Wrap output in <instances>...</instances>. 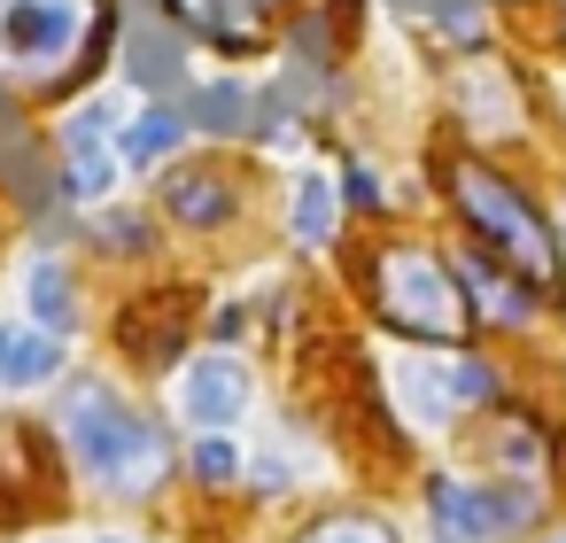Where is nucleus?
Here are the masks:
<instances>
[{"mask_svg":"<svg viewBox=\"0 0 566 543\" xmlns=\"http://www.w3.org/2000/svg\"><path fill=\"white\" fill-rule=\"evenodd\" d=\"M63 435H71V458L86 481H102L109 497H148L171 466V442L164 427H148L140 411H125L102 380H78L63 396Z\"/></svg>","mask_w":566,"mask_h":543,"instance_id":"1","label":"nucleus"},{"mask_svg":"<svg viewBox=\"0 0 566 543\" xmlns=\"http://www.w3.org/2000/svg\"><path fill=\"white\" fill-rule=\"evenodd\" d=\"M102 48V0H0V79L9 86H63L71 63Z\"/></svg>","mask_w":566,"mask_h":543,"instance_id":"2","label":"nucleus"},{"mask_svg":"<svg viewBox=\"0 0 566 543\" xmlns=\"http://www.w3.org/2000/svg\"><path fill=\"white\" fill-rule=\"evenodd\" d=\"M373 295H380V319L403 326V334H427V342H458L465 334V280L434 257V249H380L373 257Z\"/></svg>","mask_w":566,"mask_h":543,"instance_id":"3","label":"nucleus"},{"mask_svg":"<svg viewBox=\"0 0 566 543\" xmlns=\"http://www.w3.org/2000/svg\"><path fill=\"white\" fill-rule=\"evenodd\" d=\"M450 195H458L465 226H473L504 264H520V280L558 288V249H551L543 218L527 210V195H512V179H496V171H481V164H450Z\"/></svg>","mask_w":566,"mask_h":543,"instance_id":"4","label":"nucleus"},{"mask_svg":"<svg viewBox=\"0 0 566 543\" xmlns=\"http://www.w3.org/2000/svg\"><path fill=\"white\" fill-rule=\"evenodd\" d=\"M396 396L419 427H450L458 411L496 396V373L481 357H396Z\"/></svg>","mask_w":566,"mask_h":543,"instance_id":"5","label":"nucleus"},{"mask_svg":"<svg viewBox=\"0 0 566 543\" xmlns=\"http://www.w3.org/2000/svg\"><path fill=\"white\" fill-rule=\"evenodd\" d=\"M241 404H249V365L241 357H195L187 365V380H179V411L195 419V427H233L241 419Z\"/></svg>","mask_w":566,"mask_h":543,"instance_id":"6","label":"nucleus"},{"mask_svg":"<svg viewBox=\"0 0 566 543\" xmlns=\"http://www.w3.org/2000/svg\"><path fill=\"white\" fill-rule=\"evenodd\" d=\"M164 9L195 32V40H210V48H256L264 40V17H272V0H164Z\"/></svg>","mask_w":566,"mask_h":543,"instance_id":"7","label":"nucleus"},{"mask_svg":"<svg viewBox=\"0 0 566 543\" xmlns=\"http://www.w3.org/2000/svg\"><path fill=\"white\" fill-rule=\"evenodd\" d=\"M187 295H156V303H140L133 319H125V349L140 357V365H171L179 357V334H187Z\"/></svg>","mask_w":566,"mask_h":543,"instance_id":"8","label":"nucleus"},{"mask_svg":"<svg viewBox=\"0 0 566 543\" xmlns=\"http://www.w3.org/2000/svg\"><path fill=\"white\" fill-rule=\"evenodd\" d=\"M450 94H458V109L481 125V133H504V125H520V102H512V79L496 71V63H465L458 79H450Z\"/></svg>","mask_w":566,"mask_h":543,"instance_id":"9","label":"nucleus"},{"mask_svg":"<svg viewBox=\"0 0 566 543\" xmlns=\"http://www.w3.org/2000/svg\"><path fill=\"white\" fill-rule=\"evenodd\" d=\"M63 365V342L40 334V326H0V388H40L55 380Z\"/></svg>","mask_w":566,"mask_h":543,"instance_id":"10","label":"nucleus"},{"mask_svg":"<svg viewBox=\"0 0 566 543\" xmlns=\"http://www.w3.org/2000/svg\"><path fill=\"white\" fill-rule=\"evenodd\" d=\"M125 71H133L148 94H171V86H179V40L156 24L148 0H140V24H133V55H125Z\"/></svg>","mask_w":566,"mask_h":543,"instance_id":"11","label":"nucleus"},{"mask_svg":"<svg viewBox=\"0 0 566 543\" xmlns=\"http://www.w3.org/2000/svg\"><path fill=\"white\" fill-rule=\"evenodd\" d=\"M427 528H434V543H481L489 528H481V489H465V481H434L427 489Z\"/></svg>","mask_w":566,"mask_h":543,"instance_id":"12","label":"nucleus"},{"mask_svg":"<svg viewBox=\"0 0 566 543\" xmlns=\"http://www.w3.org/2000/svg\"><path fill=\"white\" fill-rule=\"evenodd\" d=\"M179 133H187V117H171L164 102H148L125 133H117V164H133V171H148L156 156H171L179 148Z\"/></svg>","mask_w":566,"mask_h":543,"instance_id":"13","label":"nucleus"},{"mask_svg":"<svg viewBox=\"0 0 566 543\" xmlns=\"http://www.w3.org/2000/svg\"><path fill=\"white\" fill-rule=\"evenodd\" d=\"M164 195H171V218H179V226H226V218H233V187H226L218 171H179Z\"/></svg>","mask_w":566,"mask_h":543,"instance_id":"14","label":"nucleus"},{"mask_svg":"<svg viewBox=\"0 0 566 543\" xmlns=\"http://www.w3.org/2000/svg\"><path fill=\"white\" fill-rule=\"evenodd\" d=\"M334 218H342V187H334L326 171H311V179L295 187V241H303V249H326V241H334Z\"/></svg>","mask_w":566,"mask_h":543,"instance_id":"15","label":"nucleus"},{"mask_svg":"<svg viewBox=\"0 0 566 543\" xmlns=\"http://www.w3.org/2000/svg\"><path fill=\"white\" fill-rule=\"evenodd\" d=\"M32 319H40V334H71L78 326V295H71V272L55 257L32 264Z\"/></svg>","mask_w":566,"mask_h":543,"instance_id":"16","label":"nucleus"},{"mask_svg":"<svg viewBox=\"0 0 566 543\" xmlns=\"http://www.w3.org/2000/svg\"><path fill=\"white\" fill-rule=\"evenodd\" d=\"M535 512H543L535 481H496V489H481V528H489V535H520V528H535Z\"/></svg>","mask_w":566,"mask_h":543,"instance_id":"17","label":"nucleus"},{"mask_svg":"<svg viewBox=\"0 0 566 543\" xmlns=\"http://www.w3.org/2000/svg\"><path fill=\"white\" fill-rule=\"evenodd\" d=\"M117 187V164L102 156V148H71V171H63V195L71 202H102Z\"/></svg>","mask_w":566,"mask_h":543,"instance_id":"18","label":"nucleus"},{"mask_svg":"<svg viewBox=\"0 0 566 543\" xmlns=\"http://www.w3.org/2000/svg\"><path fill=\"white\" fill-rule=\"evenodd\" d=\"M249 109H256V102H249L241 86H210V94L195 102V117H202V133H256V125H249Z\"/></svg>","mask_w":566,"mask_h":543,"instance_id":"19","label":"nucleus"},{"mask_svg":"<svg viewBox=\"0 0 566 543\" xmlns=\"http://www.w3.org/2000/svg\"><path fill=\"white\" fill-rule=\"evenodd\" d=\"M303 543H396V528L373 520V512H334V520H318Z\"/></svg>","mask_w":566,"mask_h":543,"instance_id":"20","label":"nucleus"},{"mask_svg":"<svg viewBox=\"0 0 566 543\" xmlns=\"http://www.w3.org/2000/svg\"><path fill=\"white\" fill-rule=\"evenodd\" d=\"M465 280L481 288V311H489V319H504V326H520V319H527V295H520V288H504L489 264H465Z\"/></svg>","mask_w":566,"mask_h":543,"instance_id":"21","label":"nucleus"},{"mask_svg":"<svg viewBox=\"0 0 566 543\" xmlns=\"http://www.w3.org/2000/svg\"><path fill=\"white\" fill-rule=\"evenodd\" d=\"M109 125H117V109H109V102H86V109L63 125V148H102V140H109Z\"/></svg>","mask_w":566,"mask_h":543,"instance_id":"22","label":"nucleus"},{"mask_svg":"<svg viewBox=\"0 0 566 543\" xmlns=\"http://www.w3.org/2000/svg\"><path fill=\"white\" fill-rule=\"evenodd\" d=\"M102 249H117V257H133V249H148V218H102Z\"/></svg>","mask_w":566,"mask_h":543,"instance_id":"23","label":"nucleus"},{"mask_svg":"<svg viewBox=\"0 0 566 543\" xmlns=\"http://www.w3.org/2000/svg\"><path fill=\"white\" fill-rule=\"evenodd\" d=\"M434 24H442V32H458L465 48L481 40V9H473V0H434Z\"/></svg>","mask_w":566,"mask_h":543,"instance_id":"24","label":"nucleus"},{"mask_svg":"<svg viewBox=\"0 0 566 543\" xmlns=\"http://www.w3.org/2000/svg\"><path fill=\"white\" fill-rule=\"evenodd\" d=\"M195 473H202V481H233V450H226L218 435H210V442H195Z\"/></svg>","mask_w":566,"mask_h":543,"instance_id":"25","label":"nucleus"},{"mask_svg":"<svg viewBox=\"0 0 566 543\" xmlns=\"http://www.w3.org/2000/svg\"><path fill=\"white\" fill-rule=\"evenodd\" d=\"M349 202H357V210H380V187H373V171H349Z\"/></svg>","mask_w":566,"mask_h":543,"instance_id":"26","label":"nucleus"},{"mask_svg":"<svg viewBox=\"0 0 566 543\" xmlns=\"http://www.w3.org/2000/svg\"><path fill=\"white\" fill-rule=\"evenodd\" d=\"M102 543H117V535H102Z\"/></svg>","mask_w":566,"mask_h":543,"instance_id":"27","label":"nucleus"}]
</instances>
